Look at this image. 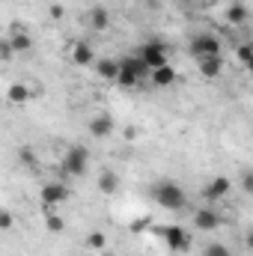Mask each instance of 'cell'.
Listing matches in <instances>:
<instances>
[{"label": "cell", "mask_w": 253, "mask_h": 256, "mask_svg": "<svg viewBox=\"0 0 253 256\" xmlns=\"http://www.w3.org/2000/svg\"><path fill=\"white\" fill-rule=\"evenodd\" d=\"M155 200H158V206L161 208H167V212H182L185 206H188V194L182 185H176V182H170V179H164V182H158L155 188Z\"/></svg>", "instance_id": "1"}, {"label": "cell", "mask_w": 253, "mask_h": 256, "mask_svg": "<svg viewBox=\"0 0 253 256\" xmlns=\"http://www.w3.org/2000/svg\"><path fill=\"white\" fill-rule=\"evenodd\" d=\"M149 78V66L143 63L140 57H126L120 60V74H116V84L120 86H137L140 80Z\"/></svg>", "instance_id": "2"}, {"label": "cell", "mask_w": 253, "mask_h": 256, "mask_svg": "<svg viewBox=\"0 0 253 256\" xmlns=\"http://www.w3.org/2000/svg\"><path fill=\"white\" fill-rule=\"evenodd\" d=\"M90 170V155L84 146H72L63 155V164H60V173L66 179H74V176H84Z\"/></svg>", "instance_id": "3"}, {"label": "cell", "mask_w": 253, "mask_h": 256, "mask_svg": "<svg viewBox=\"0 0 253 256\" xmlns=\"http://www.w3.org/2000/svg\"><path fill=\"white\" fill-rule=\"evenodd\" d=\"M137 57L149 66V72H152V68H158V66L170 63V45L161 42V39H152V42H146V45L137 51Z\"/></svg>", "instance_id": "4"}, {"label": "cell", "mask_w": 253, "mask_h": 256, "mask_svg": "<svg viewBox=\"0 0 253 256\" xmlns=\"http://www.w3.org/2000/svg\"><path fill=\"white\" fill-rule=\"evenodd\" d=\"M188 51H190V57H194V60L220 57V42H218V36H212V33H196V36L190 39Z\"/></svg>", "instance_id": "5"}, {"label": "cell", "mask_w": 253, "mask_h": 256, "mask_svg": "<svg viewBox=\"0 0 253 256\" xmlns=\"http://www.w3.org/2000/svg\"><path fill=\"white\" fill-rule=\"evenodd\" d=\"M161 236H164V242H167V248H170L173 254H188V250H190V232H188V230H182L179 224L164 226V230H161Z\"/></svg>", "instance_id": "6"}, {"label": "cell", "mask_w": 253, "mask_h": 256, "mask_svg": "<svg viewBox=\"0 0 253 256\" xmlns=\"http://www.w3.org/2000/svg\"><path fill=\"white\" fill-rule=\"evenodd\" d=\"M39 200H42V206H45V208L63 206L66 200H68V188H66L63 182H48V185L39 191Z\"/></svg>", "instance_id": "7"}, {"label": "cell", "mask_w": 253, "mask_h": 256, "mask_svg": "<svg viewBox=\"0 0 253 256\" xmlns=\"http://www.w3.org/2000/svg\"><path fill=\"white\" fill-rule=\"evenodd\" d=\"M6 42H9V48H12V54H27L30 48H33V36L24 30V27H9V36H6Z\"/></svg>", "instance_id": "8"}, {"label": "cell", "mask_w": 253, "mask_h": 256, "mask_svg": "<svg viewBox=\"0 0 253 256\" xmlns=\"http://www.w3.org/2000/svg\"><path fill=\"white\" fill-rule=\"evenodd\" d=\"M90 134L96 137V140H104V137H110L114 134V128H116V122H114V116L110 114H98V116H92L90 120Z\"/></svg>", "instance_id": "9"}, {"label": "cell", "mask_w": 253, "mask_h": 256, "mask_svg": "<svg viewBox=\"0 0 253 256\" xmlns=\"http://www.w3.org/2000/svg\"><path fill=\"white\" fill-rule=\"evenodd\" d=\"M230 188H232L230 176H214V179L202 188V196H206V200H224V196L230 194Z\"/></svg>", "instance_id": "10"}, {"label": "cell", "mask_w": 253, "mask_h": 256, "mask_svg": "<svg viewBox=\"0 0 253 256\" xmlns=\"http://www.w3.org/2000/svg\"><path fill=\"white\" fill-rule=\"evenodd\" d=\"M194 226H196V230L212 232V230H218V226H220V218H218V212H212V208H200V212L194 214Z\"/></svg>", "instance_id": "11"}, {"label": "cell", "mask_w": 253, "mask_h": 256, "mask_svg": "<svg viewBox=\"0 0 253 256\" xmlns=\"http://www.w3.org/2000/svg\"><path fill=\"white\" fill-rule=\"evenodd\" d=\"M149 78H152V84L155 86H173L176 84V68L167 63V66H158V68H152L149 72Z\"/></svg>", "instance_id": "12"}, {"label": "cell", "mask_w": 253, "mask_h": 256, "mask_svg": "<svg viewBox=\"0 0 253 256\" xmlns=\"http://www.w3.org/2000/svg\"><path fill=\"white\" fill-rule=\"evenodd\" d=\"M96 72H98V78H102V80H110V84H116L120 63H116V60H110V57H102V60L96 63Z\"/></svg>", "instance_id": "13"}, {"label": "cell", "mask_w": 253, "mask_h": 256, "mask_svg": "<svg viewBox=\"0 0 253 256\" xmlns=\"http://www.w3.org/2000/svg\"><path fill=\"white\" fill-rule=\"evenodd\" d=\"M90 27H92V30H108V27H110V9L92 6V9H90Z\"/></svg>", "instance_id": "14"}, {"label": "cell", "mask_w": 253, "mask_h": 256, "mask_svg": "<svg viewBox=\"0 0 253 256\" xmlns=\"http://www.w3.org/2000/svg\"><path fill=\"white\" fill-rule=\"evenodd\" d=\"M196 68L202 78H218L220 68H224V60L220 57H206V60H196Z\"/></svg>", "instance_id": "15"}, {"label": "cell", "mask_w": 253, "mask_h": 256, "mask_svg": "<svg viewBox=\"0 0 253 256\" xmlns=\"http://www.w3.org/2000/svg\"><path fill=\"white\" fill-rule=\"evenodd\" d=\"M96 60V54H92V48L86 45V42H78L74 48H72V63L74 66H90Z\"/></svg>", "instance_id": "16"}, {"label": "cell", "mask_w": 253, "mask_h": 256, "mask_svg": "<svg viewBox=\"0 0 253 256\" xmlns=\"http://www.w3.org/2000/svg\"><path fill=\"white\" fill-rule=\"evenodd\" d=\"M98 191L102 194H116L120 191V176H116L114 170H104V173L98 176Z\"/></svg>", "instance_id": "17"}, {"label": "cell", "mask_w": 253, "mask_h": 256, "mask_svg": "<svg viewBox=\"0 0 253 256\" xmlns=\"http://www.w3.org/2000/svg\"><path fill=\"white\" fill-rule=\"evenodd\" d=\"M6 98H9L12 104H27V102H30V90H27L24 84H12V86L6 90Z\"/></svg>", "instance_id": "18"}, {"label": "cell", "mask_w": 253, "mask_h": 256, "mask_svg": "<svg viewBox=\"0 0 253 256\" xmlns=\"http://www.w3.org/2000/svg\"><path fill=\"white\" fill-rule=\"evenodd\" d=\"M248 15H250V12H248L244 3H232V6L226 9V21H230V24H244Z\"/></svg>", "instance_id": "19"}, {"label": "cell", "mask_w": 253, "mask_h": 256, "mask_svg": "<svg viewBox=\"0 0 253 256\" xmlns=\"http://www.w3.org/2000/svg\"><path fill=\"white\" fill-rule=\"evenodd\" d=\"M86 248L90 250H104L108 248V236L104 232H90L86 236Z\"/></svg>", "instance_id": "20"}, {"label": "cell", "mask_w": 253, "mask_h": 256, "mask_svg": "<svg viewBox=\"0 0 253 256\" xmlns=\"http://www.w3.org/2000/svg\"><path fill=\"white\" fill-rule=\"evenodd\" d=\"M202 256H232V254H230V248H226V244L212 242V244H206V248H202Z\"/></svg>", "instance_id": "21"}, {"label": "cell", "mask_w": 253, "mask_h": 256, "mask_svg": "<svg viewBox=\"0 0 253 256\" xmlns=\"http://www.w3.org/2000/svg\"><path fill=\"white\" fill-rule=\"evenodd\" d=\"M45 226H48V232H63V230H66V220L60 218V214H48Z\"/></svg>", "instance_id": "22"}, {"label": "cell", "mask_w": 253, "mask_h": 256, "mask_svg": "<svg viewBox=\"0 0 253 256\" xmlns=\"http://www.w3.org/2000/svg\"><path fill=\"white\" fill-rule=\"evenodd\" d=\"M15 226V214L9 212V208H0V232H6V230H12Z\"/></svg>", "instance_id": "23"}, {"label": "cell", "mask_w": 253, "mask_h": 256, "mask_svg": "<svg viewBox=\"0 0 253 256\" xmlns=\"http://www.w3.org/2000/svg\"><path fill=\"white\" fill-rule=\"evenodd\" d=\"M236 57H238V63L250 66V60H253V48H250V45H242V48L236 51Z\"/></svg>", "instance_id": "24"}, {"label": "cell", "mask_w": 253, "mask_h": 256, "mask_svg": "<svg viewBox=\"0 0 253 256\" xmlns=\"http://www.w3.org/2000/svg\"><path fill=\"white\" fill-rule=\"evenodd\" d=\"M15 54H12V48H9V42L6 39H0V63H6V60H12Z\"/></svg>", "instance_id": "25"}, {"label": "cell", "mask_w": 253, "mask_h": 256, "mask_svg": "<svg viewBox=\"0 0 253 256\" xmlns=\"http://www.w3.org/2000/svg\"><path fill=\"white\" fill-rule=\"evenodd\" d=\"M18 158H21L24 164H33V149H30V146H21V149H18Z\"/></svg>", "instance_id": "26"}, {"label": "cell", "mask_w": 253, "mask_h": 256, "mask_svg": "<svg viewBox=\"0 0 253 256\" xmlns=\"http://www.w3.org/2000/svg\"><path fill=\"white\" fill-rule=\"evenodd\" d=\"M242 185H244V191H248V194L253 191V173H250V170H244V173H242Z\"/></svg>", "instance_id": "27"}, {"label": "cell", "mask_w": 253, "mask_h": 256, "mask_svg": "<svg viewBox=\"0 0 253 256\" xmlns=\"http://www.w3.org/2000/svg\"><path fill=\"white\" fill-rule=\"evenodd\" d=\"M63 15H66V9L60 6V3H54V6H51V18H54V21H60Z\"/></svg>", "instance_id": "28"}]
</instances>
